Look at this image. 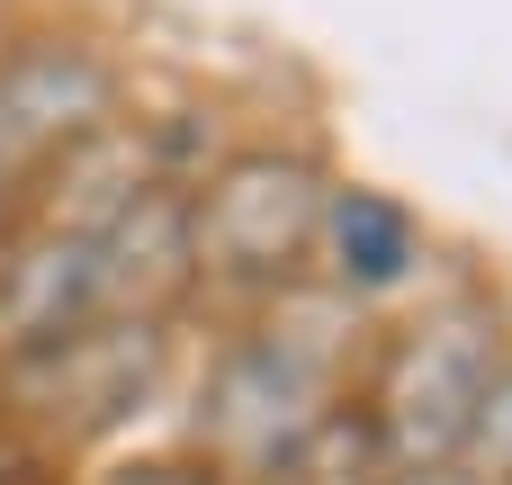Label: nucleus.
I'll list each match as a JSON object with an SVG mask.
<instances>
[{
  "label": "nucleus",
  "mask_w": 512,
  "mask_h": 485,
  "mask_svg": "<svg viewBox=\"0 0 512 485\" xmlns=\"http://www.w3.org/2000/svg\"><path fill=\"white\" fill-rule=\"evenodd\" d=\"M495 369H504V342H495V315H477V306L432 315L396 351V369H387V450L405 459V477L459 459V441H468L477 396L495 387Z\"/></svg>",
  "instance_id": "f257e3e1"
},
{
  "label": "nucleus",
  "mask_w": 512,
  "mask_h": 485,
  "mask_svg": "<svg viewBox=\"0 0 512 485\" xmlns=\"http://www.w3.org/2000/svg\"><path fill=\"white\" fill-rule=\"evenodd\" d=\"M324 234V180L288 153H243L216 171V189L189 207V243L225 279H288L306 243Z\"/></svg>",
  "instance_id": "f03ea898"
},
{
  "label": "nucleus",
  "mask_w": 512,
  "mask_h": 485,
  "mask_svg": "<svg viewBox=\"0 0 512 485\" xmlns=\"http://www.w3.org/2000/svg\"><path fill=\"white\" fill-rule=\"evenodd\" d=\"M207 432L252 468H288L324 432V351H306L297 333H270V342L234 351L216 396H207Z\"/></svg>",
  "instance_id": "7ed1b4c3"
},
{
  "label": "nucleus",
  "mask_w": 512,
  "mask_h": 485,
  "mask_svg": "<svg viewBox=\"0 0 512 485\" xmlns=\"http://www.w3.org/2000/svg\"><path fill=\"white\" fill-rule=\"evenodd\" d=\"M117 81L90 45H18L0 54V198L45 171L54 153H72L99 117H108Z\"/></svg>",
  "instance_id": "20e7f679"
},
{
  "label": "nucleus",
  "mask_w": 512,
  "mask_h": 485,
  "mask_svg": "<svg viewBox=\"0 0 512 485\" xmlns=\"http://www.w3.org/2000/svg\"><path fill=\"white\" fill-rule=\"evenodd\" d=\"M153 360H162L153 324H90V333L54 342V351H27L9 369H18V396H36V414H63L72 432H90V423H117L144 396Z\"/></svg>",
  "instance_id": "39448f33"
},
{
  "label": "nucleus",
  "mask_w": 512,
  "mask_h": 485,
  "mask_svg": "<svg viewBox=\"0 0 512 485\" xmlns=\"http://www.w3.org/2000/svg\"><path fill=\"white\" fill-rule=\"evenodd\" d=\"M324 234H333L351 288H396V279L414 270V225H405V207H387L378 189L324 198Z\"/></svg>",
  "instance_id": "423d86ee"
},
{
  "label": "nucleus",
  "mask_w": 512,
  "mask_h": 485,
  "mask_svg": "<svg viewBox=\"0 0 512 485\" xmlns=\"http://www.w3.org/2000/svg\"><path fill=\"white\" fill-rule=\"evenodd\" d=\"M459 459L477 468V485H512V360L495 369V387L477 396V423H468Z\"/></svg>",
  "instance_id": "0eeeda50"
},
{
  "label": "nucleus",
  "mask_w": 512,
  "mask_h": 485,
  "mask_svg": "<svg viewBox=\"0 0 512 485\" xmlns=\"http://www.w3.org/2000/svg\"><path fill=\"white\" fill-rule=\"evenodd\" d=\"M108 485H198V477H189V468H117Z\"/></svg>",
  "instance_id": "6e6552de"
},
{
  "label": "nucleus",
  "mask_w": 512,
  "mask_h": 485,
  "mask_svg": "<svg viewBox=\"0 0 512 485\" xmlns=\"http://www.w3.org/2000/svg\"><path fill=\"white\" fill-rule=\"evenodd\" d=\"M396 485H477V477H459V468H414V477H396Z\"/></svg>",
  "instance_id": "1a4fd4ad"
}]
</instances>
